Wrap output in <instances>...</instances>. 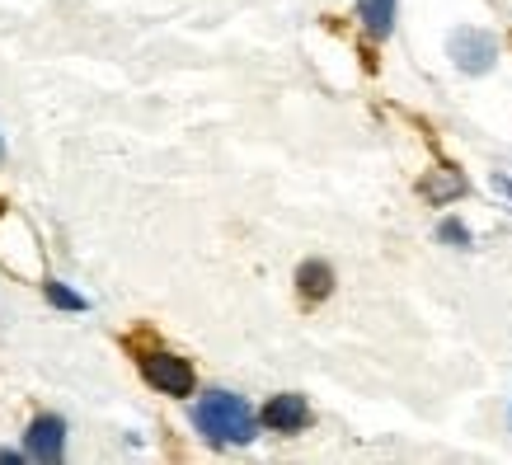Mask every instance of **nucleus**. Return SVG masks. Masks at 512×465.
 <instances>
[{"label":"nucleus","instance_id":"obj_1","mask_svg":"<svg viewBox=\"0 0 512 465\" xmlns=\"http://www.w3.org/2000/svg\"><path fill=\"white\" fill-rule=\"evenodd\" d=\"M193 428L212 447H231V442L245 447V442H254V409L240 395H231V390H207L193 404Z\"/></svg>","mask_w":512,"mask_h":465},{"label":"nucleus","instance_id":"obj_2","mask_svg":"<svg viewBox=\"0 0 512 465\" xmlns=\"http://www.w3.org/2000/svg\"><path fill=\"white\" fill-rule=\"evenodd\" d=\"M498 57V38L484 29H456L451 33V62L461 66L466 76H484Z\"/></svg>","mask_w":512,"mask_h":465},{"label":"nucleus","instance_id":"obj_3","mask_svg":"<svg viewBox=\"0 0 512 465\" xmlns=\"http://www.w3.org/2000/svg\"><path fill=\"white\" fill-rule=\"evenodd\" d=\"M141 376H146L160 395H174V400H188V395H193V367L174 353H151L141 362Z\"/></svg>","mask_w":512,"mask_h":465},{"label":"nucleus","instance_id":"obj_4","mask_svg":"<svg viewBox=\"0 0 512 465\" xmlns=\"http://www.w3.org/2000/svg\"><path fill=\"white\" fill-rule=\"evenodd\" d=\"M24 456L29 461H47L57 465L66 456V423L57 414H43V419L29 423V433H24Z\"/></svg>","mask_w":512,"mask_h":465},{"label":"nucleus","instance_id":"obj_5","mask_svg":"<svg viewBox=\"0 0 512 465\" xmlns=\"http://www.w3.org/2000/svg\"><path fill=\"white\" fill-rule=\"evenodd\" d=\"M264 423L273 433H301L311 423V404H306V395H273L264 404Z\"/></svg>","mask_w":512,"mask_h":465},{"label":"nucleus","instance_id":"obj_6","mask_svg":"<svg viewBox=\"0 0 512 465\" xmlns=\"http://www.w3.org/2000/svg\"><path fill=\"white\" fill-rule=\"evenodd\" d=\"M296 282H301V296H306V301H325V296L334 292V268L311 259V264H301Z\"/></svg>","mask_w":512,"mask_h":465},{"label":"nucleus","instance_id":"obj_7","mask_svg":"<svg viewBox=\"0 0 512 465\" xmlns=\"http://www.w3.org/2000/svg\"><path fill=\"white\" fill-rule=\"evenodd\" d=\"M357 15H362L372 38H390V29H395V0H362Z\"/></svg>","mask_w":512,"mask_h":465},{"label":"nucleus","instance_id":"obj_8","mask_svg":"<svg viewBox=\"0 0 512 465\" xmlns=\"http://www.w3.org/2000/svg\"><path fill=\"white\" fill-rule=\"evenodd\" d=\"M423 193L433 202H447V198H456V193H466V179L456 170H437V179H423Z\"/></svg>","mask_w":512,"mask_h":465},{"label":"nucleus","instance_id":"obj_9","mask_svg":"<svg viewBox=\"0 0 512 465\" xmlns=\"http://www.w3.org/2000/svg\"><path fill=\"white\" fill-rule=\"evenodd\" d=\"M43 296L57 310H90V301H85L80 292H71V287H62V282H43Z\"/></svg>","mask_w":512,"mask_h":465},{"label":"nucleus","instance_id":"obj_10","mask_svg":"<svg viewBox=\"0 0 512 465\" xmlns=\"http://www.w3.org/2000/svg\"><path fill=\"white\" fill-rule=\"evenodd\" d=\"M437 240H447L451 249H470V231H466V221L447 217L442 226H437Z\"/></svg>","mask_w":512,"mask_h":465},{"label":"nucleus","instance_id":"obj_11","mask_svg":"<svg viewBox=\"0 0 512 465\" xmlns=\"http://www.w3.org/2000/svg\"><path fill=\"white\" fill-rule=\"evenodd\" d=\"M494 188H498V193H508V198H512V179H508V174H494Z\"/></svg>","mask_w":512,"mask_h":465},{"label":"nucleus","instance_id":"obj_12","mask_svg":"<svg viewBox=\"0 0 512 465\" xmlns=\"http://www.w3.org/2000/svg\"><path fill=\"white\" fill-rule=\"evenodd\" d=\"M15 461H24V456H19V451H5V447H0V465H15Z\"/></svg>","mask_w":512,"mask_h":465}]
</instances>
